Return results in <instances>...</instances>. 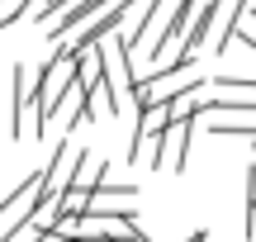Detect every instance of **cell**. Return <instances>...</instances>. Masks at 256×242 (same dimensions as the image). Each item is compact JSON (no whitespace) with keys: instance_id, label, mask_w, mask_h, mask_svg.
<instances>
[{"instance_id":"cell-1","label":"cell","mask_w":256,"mask_h":242,"mask_svg":"<svg viewBox=\"0 0 256 242\" xmlns=\"http://www.w3.org/2000/svg\"><path fill=\"white\" fill-rule=\"evenodd\" d=\"M76 72H81V52H72V48H57L52 57H48V66L34 76V133L48 128V119H52L57 110H62V95L76 86Z\"/></svg>"},{"instance_id":"cell-2","label":"cell","mask_w":256,"mask_h":242,"mask_svg":"<svg viewBox=\"0 0 256 242\" xmlns=\"http://www.w3.org/2000/svg\"><path fill=\"white\" fill-rule=\"evenodd\" d=\"M43 180H48V171H34V176L19 180V190H10V195L0 200V242L10 233H19V228L43 209Z\"/></svg>"},{"instance_id":"cell-3","label":"cell","mask_w":256,"mask_h":242,"mask_svg":"<svg viewBox=\"0 0 256 242\" xmlns=\"http://www.w3.org/2000/svg\"><path fill=\"white\" fill-rule=\"evenodd\" d=\"M81 162H86V148H72V138H62V148L52 152V166H48V180H43V204H57L62 200V190L76 180Z\"/></svg>"},{"instance_id":"cell-4","label":"cell","mask_w":256,"mask_h":242,"mask_svg":"<svg viewBox=\"0 0 256 242\" xmlns=\"http://www.w3.org/2000/svg\"><path fill=\"white\" fill-rule=\"evenodd\" d=\"M194 5H200V0H176L171 19H166V28H162V38H152V48H147V62H156V66L171 62L176 43H180V34H185V24H194V14H200Z\"/></svg>"},{"instance_id":"cell-5","label":"cell","mask_w":256,"mask_h":242,"mask_svg":"<svg viewBox=\"0 0 256 242\" xmlns=\"http://www.w3.org/2000/svg\"><path fill=\"white\" fill-rule=\"evenodd\" d=\"M10 90H14V114H10V138H24L28 133V110H34V100H28V66H10Z\"/></svg>"},{"instance_id":"cell-6","label":"cell","mask_w":256,"mask_h":242,"mask_svg":"<svg viewBox=\"0 0 256 242\" xmlns=\"http://www.w3.org/2000/svg\"><path fill=\"white\" fill-rule=\"evenodd\" d=\"M86 119H95V124H104V119H119V95H114V86L110 81H100L90 95H86Z\"/></svg>"},{"instance_id":"cell-7","label":"cell","mask_w":256,"mask_h":242,"mask_svg":"<svg viewBox=\"0 0 256 242\" xmlns=\"http://www.w3.org/2000/svg\"><path fill=\"white\" fill-rule=\"evenodd\" d=\"M223 5H228V0H204V5H200V14H194V24H190V38H185V52H194V48L209 38V28L218 24Z\"/></svg>"},{"instance_id":"cell-8","label":"cell","mask_w":256,"mask_h":242,"mask_svg":"<svg viewBox=\"0 0 256 242\" xmlns=\"http://www.w3.org/2000/svg\"><path fill=\"white\" fill-rule=\"evenodd\" d=\"M166 0H138V19H133V28L124 34V43H128V52H138L142 48V38H147V24L156 19V10H162Z\"/></svg>"},{"instance_id":"cell-9","label":"cell","mask_w":256,"mask_h":242,"mask_svg":"<svg viewBox=\"0 0 256 242\" xmlns=\"http://www.w3.org/2000/svg\"><path fill=\"white\" fill-rule=\"evenodd\" d=\"M66 5H76V0H43V5H38V19H43V24H52Z\"/></svg>"},{"instance_id":"cell-10","label":"cell","mask_w":256,"mask_h":242,"mask_svg":"<svg viewBox=\"0 0 256 242\" xmlns=\"http://www.w3.org/2000/svg\"><path fill=\"white\" fill-rule=\"evenodd\" d=\"M242 180H247V209H256V166H247Z\"/></svg>"},{"instance_id":"cell-11","label":"cell","mask_w":256,"mask_h":242,"mask_svg":"<svg viewBox=\"0 0 256 242\" xmlns=\"http://www.w3.org/2000/svg\"><path fill=\"white\" fill-rule=\"evenodd\" d=\"M247 242H256V209H247Z\"/></svg>"},{"instance_id":"cell-12","label":"cell","mask_w":256,"mask_h":242,"mask_svg":"<svg viewBox=\"0 0 256 242\" xmlns=\"http://www.w3.org/2000/svg\"><path fill=\"white\" fill-rule=\"evenodd\" d=\"M185 242H209V233H204V228H194V233L185 238Z\"/></svg>"},{"instance_id":"cell-13","label":"cell","mask_w":256,"mask_h":242,"mask_svg":"<svg viewBox=\"0 0 256 242\" xmlns=\"http://www.w3.org/2000/svg\"><path fill=\"white\" fill-rule=\"evenodd\" d=\"M138 242H152V238H147V233H142V238H138Z\"/></svg>"}]
</instances>
